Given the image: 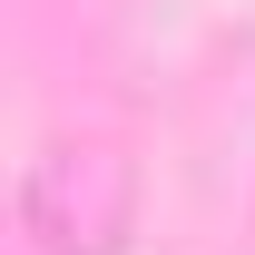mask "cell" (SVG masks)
I'll return each mask as SVG.
<instances>
[{"label": "cell", "mask_w": 255, "mask_h": 255, "mask_svg": "<svg viewBox=\"0 0 255 255\" xmlns=\"http://www.w3.org/2000/svg\"><path fill=\"white\" fill-rule=\"evenodd\" d=\"M20 216H30V236L49 255H108L128 236V157L79 147V137L39 147L30 187H20Z\"/></svg>", "instance_id": "6da1fadb"}]
</instances>
